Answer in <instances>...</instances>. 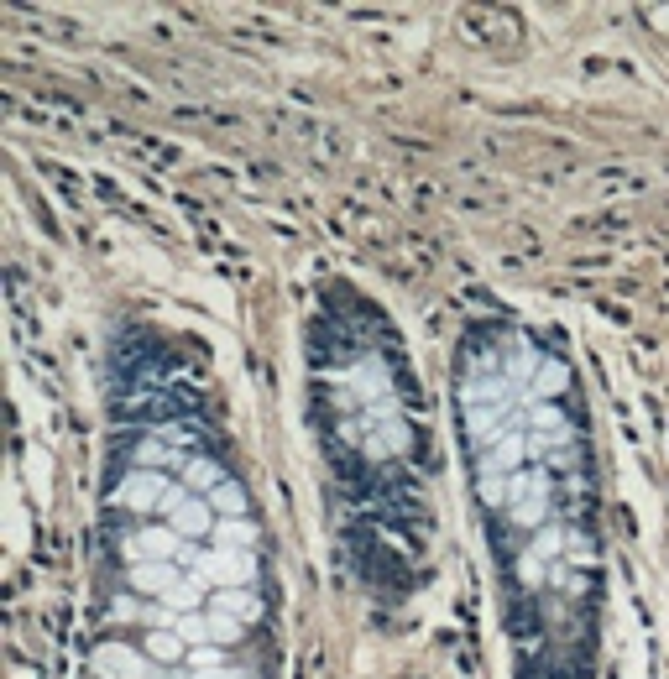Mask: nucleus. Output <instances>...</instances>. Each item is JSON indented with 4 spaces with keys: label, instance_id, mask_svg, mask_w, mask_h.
<instances>
[{
    "label": "nucleus",
    "instance_id": "6",
    "mask_svg": "<svg viewBox=\"0 0 669 679\" xmlns=\"http://www.w3.org/2000/svg\"><path fill=\"white\" fill-rule=\"evenodd\" d=\"M513 392H518V382L507 377V371H466V377H460V408H513Z\"/></svg>",
    "mask_w": 669,
    "mask_h": 679
},
{
    "label": "nucleus",
    "instance_id": "11",
    "mask_svg": "<svg viewBox=\"0 0 669 679\" xmlns=\"http://www.w3.org/2000/svg\"><path fill=\"white\" fill-rule=\"evenodd\" d=\"M513 429V413L507 408H471L466 413V439H471V455H481V450H492V444Z\"/></svg>",
    "mask_w": 669,
    "mask_h": 679
},
{
    "label": "nucleus",
    "instance_id": "7",
    "mask_svg": "<svg viewBox=\"0 0 669 679\" xmlns=\"http://www.w3.org/2000/svg\"><path fill=\"white\" fill-rule=\"evenodd\" d=\"M523 424H528V439H534V455H555L560 444H575V424L570 413H560V403H534Z\"/></svg>",
    "mask_w": 669,
    "mask_h": 679
},
{
    "label": "nucleus",
    "instance_id": "22",
    "mask_svg": "<svg viewBox=\"0 0 669 679\" xmlns=\"http://www.w3.org/2000/svg\"><path fill=\"white\" fill-rule=\"evenodd\" d=\"M204 679H246V674H236V669H220V674H204Z\"/></svg>",
    "mask_w": 669,
    "mask_h": 679
},
{
    "label": "nucleus",
    "instance_id": "17",
    "mask_svg": "<svg viewBox=\"0 0 669 679\" xmlns=\"http://www.w3.org/2000/svg\"><path fill=\"white\" fill-rule=\"evenodd\" d=\"M142 653H147L152 664H178L183 659V638H178L173 627H152L147 638H142Z\"/></svg>",
    "mask_w": 669,
    "mask_h": 679
},
{
    "label": "nucleus",
    "instance_id": "5",
    "mask_svg": "<svg viewBox=\"0 0 669 679\" xmlns=\"http://www.w3.org/2000/svg\"><path fill=\"white\" fill-rule=\"evenodd\" d=\"M173 481L163 471H131L126 481H115L110 491V507H126V512H163Z\"/></svg>",
    "mask_w": 669,
    "mask_h": 679
},
{
    "label": "nucleus",
    "instance_id": "10",
    "mask_svg": "<svg viewBox=\"0 0 669 679\" xmlns=\"http://www.w3.org/2000/svg\"><path fill=\"white\" fill-rule=\"evenodd\" d=\"M95 674L100 679H152V659L126 643H100L95 648Z\"/></svg>",
    "mask_w": 669,
    "mask_h": 679
},
{
    "label": "nucleus",
    "instance_id": "1",
    "mask_svg": "<svg viewBox=\"0 0 669 679\" xmlns=\"http://www.w3.org/2000/svg\"><path fill=\"white\" fill-rule=\"evenodd\" d=\"M340 439L356 444L366 460H398V455L413 450V434H408L403 413H398V397H392V403H382V408L351 413V418L340 424Z\"/></svg>",
    "mask_w": 669,
    "mask_h": 679
},
{
    "label": "nucleus",
    "instance_id": "16",
    "mask_svg": "<svg viewBox=\"0 0 669 679\" xmlns=\"http://www.w3.org/2000/svg\"><path fill=\"white\" fill-rule=\"evenodd\" d=\"M136 460H142V471H183V465H189V460H178V450H173V444H163V439H142V444H136Z\"/></svg>",
    "mask_w": 669,
    "mask_h": 679
},
{
    "label": "nucleus",
    "instance_id": "19",
    "mask_svg": "<svg viewBox=\"0 0 669 679\" xmlns=\"http://www.w3.org/2000/svg\"><path fill=\"white\" fill-rule=\"evenodd\" d=\"M210 507L220 512V518H241V512H246V491L236 481H225V486L210 491Z\"/></svg>",
    "mask_w": 669,
    "mask_h": 679
},
{
    "label": "nucleus",
    "instance_id": "8",
    "mask_svg": "<svg viewBox=\"0 0 669 679\" xmlns=\"http://www.w3.org/2000/svg\"><path fill=\"white\" fill-rule=\"evenodd\" d=\"M131 559L136 565H147V559H168V565H178V559H194L189 544L168 528V523H147V528H136L131 538Z\"/></svg>",
    "mask_w": 669,
    "mask_h": 679
},
{
    "label": "nucleus",
    "instance_id": "14",
    "mask_svg": "<svg viewBox=\"0 0 669 679\" xmlns=\"http://www.w3.org/2000/svg\"><path fill=\"white\" fill-rule=\"evenodd\" d=\"M210 612L236 617V622H257V617H262V601H257V591H251V585H241V591H215V596H210Z\"/></svg>",
    "mask_w": 669,
    "mask_h": 679
},
{
    "label": "nucleus",
    "instance_id": "15",
    "mask_svg": "<svg viewBox=\"0 0 669 679\" xmlns=\"http://www.w3.org/2000/svg\"><path fill=\"white\" fill-rule=\"evenodd\" d=\"M183 486H189L194 497H210L215 486H225V471H220L210 455H194L189 465H183Z\"/></svg>",
    "mask_w": 669,
    "mask_h": 679
},
{
    "label": "nucleus",
    "instance_id": "20",
    "mask_svg": "<svg viewBox=\"0 0 669 679\" xmlns=\"http://www.w3.org/2000/svg\"><path fill=\"white\" fill-rule=\"evenodd\" d=\"M204 638H215V643H236V638H241V622H236V617L210 612V617H204Z\"/></svg>",
    "mask_w": 669,
    "mask_h": 679
},
{
    "label": "nucleus",
    "instance_id": "13",
    "mask_svg": "<svg viewBox=\"0 0 669 679\" xmlns=\"http://www.w3.org/2000/svg\"><path fill=\"white\" fill-rule=\"evenodd\" d=\"M131 585L147 596H168L183 580H178V565H168V559H147V565H131Z\"/></svg>",
    "mask_w": 669,
    "mask_h": 679
},
{
    "label": "nucleus",
    "instance_id": "21",
    "mask_svg": "<svg viewBox=\"0 0 669 679\" xmlns=\"http://www.w3.org/2000/svg\"><path fill=\"white\" fill-rule=\"evenodd\" d=\"M199 585V580H194ZM194 585H173V591L163 596V606H173V612H194V606H199V591H194Z\"/></svg>",
    "mask_w": 669,
    "mask_h": 679
},
{
    "label": "nucleus",
    "instance_id": "4",
    "mask_svg": "<svg viewBox=\"0 0 669 679\" xmlns=\"http://www.w3.org/2000/svg\"><path fill=\"white\" fill-rule=\"evenodd\" d=\"M194 580L199 585H215V591H241V585L257 580V559L241 554V549H210L194 565Z\"/></svg>",
    "mask_w": 669,
    "mask_h": 679
},
{
    "label": "nucleus",
    "instance_id": "12",
    "mask_svg": "<svg viewBox=\"0 0 669 679\" xmlns=\"http://www.w3.org/2000/svg\"><path fill=\"white\" fill-rule=\"evenodd\" d=\"M528 392H534V403H560V397L570 392V366L560 356H544L534 382H528Z\"/></svg>",
    "mask_w": 669,
    "mask_h": 679
},
{
    "label": "nucleus",
    "instance_id": "18",
    "mask_svg": "<svg viewBox=\"0 0 669 679\" xmlns=\"http://www.w3.org/2000/svg\"><path fill=\"white\" fill-rule=\"evenodd\" d=\"M215 538H220V544H230V549H241V554H251V544H257V528L241 523V518H220Z\"/></svg>",
    "mask_w": 669,
    "mask_h": 679
},
{
    "label": "nucleus",
    "instance_id": "3",
    "mask_svg": "<svg viewBox=\"0 0 669 679\" xmlns=\"http://www.w3.org/2000/svg\"><path fill=\"white\" fill-rule=\"evenodd\" d=\"M549 497H555V481H549V471H518V476H513V507H507V518H513L518 528H544Z\"/></svg>",
    "mask_w": 669,
    "mask_h": 679
},
{
    "label": "nucleus",
    "instance_id": "2",
    "mask_svg": "<svg viewBox=\"0 0 669 679\" xmlns=\"http://www.w3.org/2000/svg\"><path fill=\"white\" fill-rule=\"evenodd\" d=\"M565 528H539L534 538L523 544V554L513 559V580L523 585V591H539V585L549 580V570L560 565V549H565Z\"/></svg>",
    "mask_w": 669,
    "mask_h": 679
},
{
    "label": "nucleus",
    "instance_id": "9",
    "mask_svg": "<svg viewBox=\"0 0 669 679\" xmlns=\"http://www.w3.org/2000/svg\"><path fill=\"white\" fill-rule=\"evenodd\" d=\"M168 528L183 538V544H194V538H215V528H220V512L210 507V497H183L173 512H168Z\"/></svg>",
    "mask_w": 669,
    "mask_h": 679
}]
</instances>
